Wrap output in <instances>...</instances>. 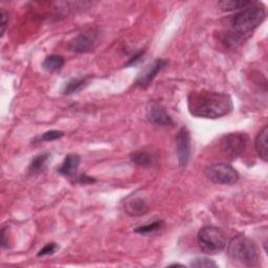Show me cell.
<instances>
[{
	"label": "cell",
	"mask_w": 268,
	"mask_h": 268,
	"mask_svg": "<svg viewBox=\"0 0 268 268\" xmlns=\"http://www.w3.org/2000/svg\"><path fill=\"white\" fill-rule=\"evenodd\" d=\"M9 21V14L5 9H2V36H4Z\"/></svg>",
	"instance_id": "23"
},
{
	"label": "cell",
	"mask_w": 268,
	"mask_h": 268,
	"mask_svg": "<svg viewBox=\"0 0 268 268\" xmlns=\"http://www.w3.org/2000/svg\"><path fill=\"white\" fill-rule=\"evenodd\" d=\"M51 159V153H42L39 154L33 158L29 166V173L30 174H39L43 172Z\"/></svg>",
	"instance_id": "14"
},
{
	"label": "cell",
	"mask_w": 268,
	"mask_h": 268,
	"mask_svg": "<svg viewBox=\"0 0 268 268\" xmlns=\"http://www.w3.org/2000/svg\"><path fill=\"white\" fill-rule=\"evenodd\" d=\"M162 226H163V221L157 220V221H154V222L146 224V225L138 226L137 229L134 230V232L137 234H140V235H149V234H153V233L159 231Z\"/></svg>",
	"instance_id": "19"
},
{
	"label": "cell",
	"mask_w": 268,
	"mask_h": 268,
	"mask_svg": "<svg viewBox=\"0 0 268 268\" xmlns=\"http://www.w3.org/2000/svg\"><path fill=\"white\" fill-rule=\"evenodd\" d=\"M205 175L214 183L232 185L238 182L239 173L228 163H215L205 169Z\"/></svg>",
	"instance_id": "6"
},
{
	"label": "cell",
	"mask_w": 268,
	"mask_h": 268,
	"mask_svg": "<svg viewBox=\"0 0 268 268\" xmlns=\"http://www.w3.org/2000/svg\"><path fill=\"white\" fill-rule=\"evenodd\" d=\"M228 255L233 261L245 266H256L261 259L260 250L256 242L243 235H238L230 241Z\"/></svg>",
	"instance_id": "2"
},
{
	"label": "cell",
	"mask_w": 268,
	"mask_h": 268,
	"mask_svg": "<svg viewBox=\"0 0 268 268\" xmlns=\"http://www.w3.org/2000/svg\"><path fill=\"white\" fill-rule=\"evenodd\" d=\"M147 117L155 126L169 127L173 125V119L158 103H151L147 108Z\"/></svg>",
	"instance_id": "11"
},
{
	"label": "cell",
	"mask_w": 268,
	"mask_h": 268,
	"mask_svg": "<svg viewBox=\"0 0 268 268\" xmlns=\"http://www.w3.org/2000/svg\"><path fill=\"white\" fill-rule=\"evenodd\" d=\"M176 153L179 166L184 168L191 157V135L185 127H182L176 136Z\"/></svg>",
	"instance_id": "8"
},
{
	"label": "cell",
	"mask_w": 268,
	"mask_h": 268,
	"mask_svg": "<svg viewBox=\"0 0 268 268\" xmlns=\"http://www.w3.org/2000/svg\"><path fill=\"white\" fill-rule=\"evenodd\" d=\"M124 208L130 216H142L149 212L148 201L137 192H133L126 198Z\"/></svg>",
	"instance_id": "9"
},
{
	"label": "cell",
	"mask_w": 268,
	"mask_h": 268,
	"mask_svg": "<svg viewBox=\"0 0 268 268\" xmlns=\"http://www.w3.org/2000/svg\"><path fill=\"white\" fill-rule=\"evenodd\" d=\"M143 54H145V52L141 51V52L137 53L136 55H134V56L128 61V63L126 64V66H133V65H136V64L138 63V62L141 60Z\"/></svg>",
	"instance_id": "24"
},
{
	"label": "cell",
	"mask_w": 268,
	"mask_h": 268,
	"mask_svg": "<svg viewBox=\"0 0 268 268\" xmlns=\"http://www.w3.org/2000/svg\"><path fill=\"white\" fill-rule=\"evenodd\" d=\"M81 157L78 154H68L65 156L63 162H62L61 167L58 170V173L66 177H72L78 171L80 166Z\"/></svg>",
	"instance_id": "12"
},
{
	"label": "cell",
	"mask_w": 268,
	"mask_h": 268,
	"mask_svg": "<svg viewBox=\"0 0 268 268\" xmlns=\"http://www.w3.org/2000/svg\"><path fill=\"white\" fill-rule=\"evenodd\" d=\"M190 265L192 267H217V264L213 260L203 257L194 259Z\"/></svg>",
	"instance_id": "20"
},
{
	"label": "cell",
	"mask_w": 268,
	"mask_h": 268,
	"mask_svg": "<svg viewBox=\"0 0 268 268\" xmlns=\"http://www.w3.org/2000/svg\"><path fill=\"white\" fill-rule=\"evenodd\" d=\"M256 5L254 2H235V0H224V2H219L218 6L222 11H238L244 10Z\"/></svg>",
	"instance_id": "17"
},
{
	"label": "cell",
	"mask_w": 268,
	"mask_h": 268,
	"mask_svg": "<svg viewBox=\"0 0 268 268\" xmlns=\"http://www.w3.org/2000/svg\"><path fill=\"white\" fill-rule=\"evenodd\" d=\"M167 61L166 60H162V59H157L156 61H154L153 63L149 66H147V68L143 69V71L141 74L138 75L136 81H135V85L142 87V88H146L148 87L151 83L152 81L156 78V76L167 65Z\"/></svg>",
	"instance_id": "10"
},
{
	"label": "cell",
	"mask_w": 268,
	"mask_h": 268,
	"mask_svg": "<svg viewBox=\"0 0 268 268\" xmlns=\"http://www.w3.org/2000/svg\"><path fill=\"white\" fill-rule=\"evenodd\" d=\"M233 101L224 92L201 90L188 96V108L192 115L202 118H219L233 110Z\"/></svg>",
	"instance_id": "1"
},
{
	"label": "cell",
	"mask_w": 268,
	"mask_h": 268,
	"mask_svg": "<svg viewBox=\"0 0 268 268\" xmlns=\"http://www.w3.org/2000/svg\"><path fill=\"white\" fill-rule=\"evenodd\" d=\"M170 266H180V267H184V265H182V264H178V263H174V264H171Z\"/></svg>",
	"instance_id": "27"
},
{
	"label": "cell",
	"mask_w": 268,
	"mask_h": 268,
	"mask_svg": "<svg viewBox=\"0 0 268 268\" xmlns=\"http://www.w3.org/2000/svg\"><path fill=\"white\" fill-rule=\"evenodd\" d=\"M59 250V245L55 242L46 244L43 249H41L38 253V257H43V256H52Z\"/></svg>",
	"instance_id": "22"
},
{
	"label": "cell",
	"mask_w": 268,
	"mask_h": 268,
	"mask_svg": "<svg viewBox=\"0 0 268 268\" xmlns=\"http://www.w3.org/2000/svg\"><path fill=\"white\" fill-rule=\"evenodd\" d=\"M99 40V32L95 29H89L75 37L68 45L69 50L77 54H85L91 52Z\"/></svg>",
	"instance_id": "7"
},
{
	"label": "cell",
	"mask_w": 268,
	"mask_h": 268,
	"mask_svg": "<svg viewBox=\"0 0 268 268\" xmlns=\"http://www.w3.org/2000/svg\"><path fill=\"white\" fill-rule=\"evenodd\" d=\"M79 182L81 183H84V184H88V183H92V182H95V179L87 176V175H82L80 176L79 178Z\"/></svg>",
	"instance_id": "25"
},
{
	"label": "cell",
	"mask_w": 268,
	"mask_h": 268,
	"mask_svg": "<svg viewBox=\"0 0 268 268\" xmlns=\"http://www.w3.org/2000/svg\"><path fill=\"white\" fill-rule=\"evenodd\" d=\"M64 63H65V59L62 56L51 55L44 59L43 63H42V67L50 72H55L63 67Z\"/></svg>",
	"instance_id": "15"
},
{
	"label": "cell",
	"mask_w": 268,
	"mask_h": 268,
	"mask_svg": "<svg viewBox=\"0 0 268 268\" xmlns=\"http://www.w3.org/2000/svg\"><path fill=\"white\" fill-rule=\"evenodd\" d=\"M63 136H64V132L59 131V130H51V131L44 132L42 135H41L40 139L42 141H52V140L59 139Z\"/></svg>",
	"instance_id": "21"
},
{
	"label": "cell",
	"mask_w": 268,
	"mask_h": 268,
	"mask_svg": "<svg viewBox=\"0 0 268 268\" xmlns=\"http://www.w3.org/2000/svg\"><path fill=\"white\" fill-rule=\"evenodd\" d=\"M247 135L245 133H229L225 134L220 140V150L229 158L236 159L246 150Z\"/></svg>",
	"instance_id": "5"
},
{
	"label": "cell",
	"mask_w": 268,
	"mask_h": 268,
	"mask_svg": "<svg viewBox=\"0 0 268 268\" xmlns=\"http://www.w3.org/2000/svg\"><path fill=\"white\" fill-rule=\"evenodd\" d=\"M154 160H155L154 157L147 152L138 151V152H135L131 155V161L132 162L136 163L137 166H139V167L146 168V169L153 167Z\"/></svg>",
	"instance_id": "16"
},
{
	"label": "cell",
	"mask_w": 268,
	"mask_h": 268,
	"mask_svg": "<svg viewBox=\"0 0 268 268\" xmlns=\"http://www.w3.org/2000/svg\"><path fill=\"white\" fill-rule=\"evenodd\" d=\"M197 243L203 253L217 255L225 249L226 237L224 232L216 226H204L198 232Z\"/></svg>",
	"instance_id": "4"
},
{
	"label": "cell",
	"mask_w": 268,
	"mask_h": 268,
	"mask_svg": "<svg viewBox=\"0 0 268 268\" xmlns=\"http://www.w3.org/2000/svg\"><path fill=\"white\" fill-rule=\"evenodd\" d=\"M266 17V12L263 7L252 6L237 13L232 18L233 32L241 37L252 33L257 29Z\"/></svg>",
	"instance_id": "3"
},
{
	"label": "cell",
	"mask_w": 268,
	"mask_h": 268,
	"mask_svg": "<svg viewBox=\"0 0 268 268\" xmlns=\"http://www.w3.org/2000/svg\"><path fill=\"white\" fill-rule=\"evenodd\" d=\"M267 136H268V127L265 126L257 135L255 141V148L257 154L261 159L267 161L268 151H267Z\"/></svg>",
	"instance_id": "13"
},
{
	"label": "cell",
	"mask_w": 268,
	"mask_h": 268,
	"mask_svg": "<svg viewBox=\"0 0 268 268\" xmlns=\"http://www.w3.org/2000/svg\"><path fill=\"white\" fill-rule=\"evenodd\" d=\"M88 78H81V79H72L69 82H67L64 89H63V93L64 94H72V93H77L80 90L83 89L87 83H88Z\"/></svg>",
	"instance_id": "18"
},
{
	"label": "cell",
	"mask_w": 268,
	"mask_h": 268,
	"mask_svg": "<svg viewBox=\"0 0 268 268\" xmlns=\"http://www.w3.org/2000/svg\"><path fill=\"white\" fill-rule=\"evenodd\" d=\"M7 230L3 229L2 230V245L4 249H9V241H7Z\"/></svg>",
	"instance_id": "26"
}]
</instances>
